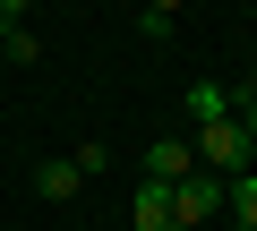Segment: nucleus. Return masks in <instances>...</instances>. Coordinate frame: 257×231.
<instances>
[{
    "label": "nucleus",
    "mask_w": 257,
    "mask_h": 231,
    "mask_svg": "<svg viewBox=\"0 0 257 231\" xmlns=\"http://www.w3.org/2000/svg\"><path fill=\"white\" fill-rule=\"evenodd\" d=\"M0 43H9V35H0Z\"/></svg>",
    "instance_id": "obj_12"
},
{
    "label": "nucleus",
    "mask_w": 257,
    "mask_h": 231,
    "mask_svg": "<svg viewBox=\"0 0 257 231\" xmlns=\"http://www.w3.org/2000/svg\"><path fill=\"white\" fill-rule=\"evenodd\" d=\"M69 163H77V180H94V171H103V163H111V146H103V137H86V146H77V154H69Z\"/></svg>",
    "instance_id": "obj_8"
},
{
    "label": "nucleus",
    "mask_w": 257,
    "mask_h": 231,
    "mask_svg": "<svg viewBox=\"0 0 257 231\" xmlns=\"http://www.w3.org/2000/svg\"><path fill=\"white\" fill-rule=\"evenodd\" d=\"M77 188H86V180H77V163H69V154L35 171V197H77Z\"/></svg>",
    "instance_id": "obj_6"
},
{
    "label": "nucleus",
    "mask_w": 257,
    "mask_h": 231,
    "mask_svg": "<svg viewBox=\"0 0 257 231\" xmlns=\"http://www.w3.org/2000/svg\"><path fill=\"white\" fill-rule=\"evenodd\" d=\"M189 171H197L189 137H155V146H146V180H163V188H172V180H189Z\"/></svg>",
    "instance_id": "obj_2"
},
{
    "label": "nucleus",
    "mask_w": 257,
    "mask_h": 231,
    "mask_svg": "<svg viewBox=\"0 0 257 231\" xmlns=\"http://www.w3.org/2000/svg\"><path fill=\"white\" fill-rule=\"evenodd\" d=\"M223 205H231V231H257V171H231L223 180Z\"/></svg>",
    "instance_id": "obj_4"
},
{
    "label": "nucleus",
    "mask_w": 257,
    "mask_h": 231,
    "mask_svg": "<svg viewBox=\"0 0 257 231\" xmlns=\"http://www.w3.org/2000/svg\"><path fill=\"white\" fill-rule=\"evenodd\" d=\"M128 231H172V188H163V180H146V188H138V205H128Z\"/></svg>",
    "instance_id": "obj_3"
},
{
    "label": "nucleus",
    "mask_w": 257,
    "mask_h": 231,
    "mask_svg": "<svg viewBox=\"0 0 257 231\" xmlns=\"http://www.w3.org/2000/svg\"><path fill=\"white\" fill-rule=\"evenodd\" d=\"M26 9H35V0H0V26H26Z\"/></svg>",
    "instance_id": "obj_9"
},
{
    "label": "nucleus",
    "mask_w": 257,
    "mask_h": 231,
    "mask_svg": "<svg viewBox=\"0 0 257 231\" xmlns=\"http://www.w3.org/2000/svg\"><path fill=\"white\" fill-rule=\"evenodd\" d=\"M206 120H231V94H223L214 77H197V86H189V129H206Z\"/></svg>",
    "instance_id": "obj_5"
},
{
    "label": "nucleus",
    "mask_w": 257,
    "mask_h": 231,
    "mask_svg": "<svg viewBox=\"0 0 257 231\" xmlns=\"http://www.w3.org/2000/svg\"><path fill=\"white\" fill-rule=\"evenodd\" d=\"M0 35H9V43H0V60H18V69H26V60H35V52H43V43H35V35H26V26H0Z\"/></svg>",
    "instance_id": "obj_7"
},
{
    "label": "nucleus",
    "mask_w": 257,
    "mask_h": 231,
    "mask_svg": "<svg viewBox=\"0 0 257 231\" xmlns=\"http://www.w3.org/2000/svg\"><path fill=\"white\" fill-rule=\"evenodd\" d=\"M214 214H223V180H214V171L172 180V231H197V222H214Z\"/></svg>",
    "instance_id": "obj_1"
},
{
    "label": "nucleus",
    "mask_w": 257,
    "mask_h": 231,
    "mask_svg": "<svg viewBox=\"0 0 257 231\" xmlns=\"http://www.w3.org/2000/svg\"><path fill=\"white\" fill-rule=\"evenodd\" d=\"M172 9H180V0H146V18H172Z\"/></svg>",
    "instance_id": "obj_10"
},
{
    "label": "nucleus",
    "mask_w": 257,
    "mask_h": 231,
    "mask_svg": "<svg viewBox=\"0 0 257 231\" xmlns=\"http://www.w3.org/2000/svg\"><path fill=\"white\" fill-rule=\"evenodd\" d=\"M240 94H257V60H248V86H240Z\"/></svg>",
    "instance_id": "obj_11"
},
{
    "label": "nucleus",
    "mask_w": 257,
    "mask_h": 231,
    "mask_svg": "<svg viewBox=\"0 0 257 231\" xmlns=\"http://www.w3.org/2000/svg\"><path fill=\"white\" fill-rule=\"evenodd\" d=\"M248 171H257V163H248Z\"/></svg>",
    "instance_id": "obj_13"
}]
</instances>
